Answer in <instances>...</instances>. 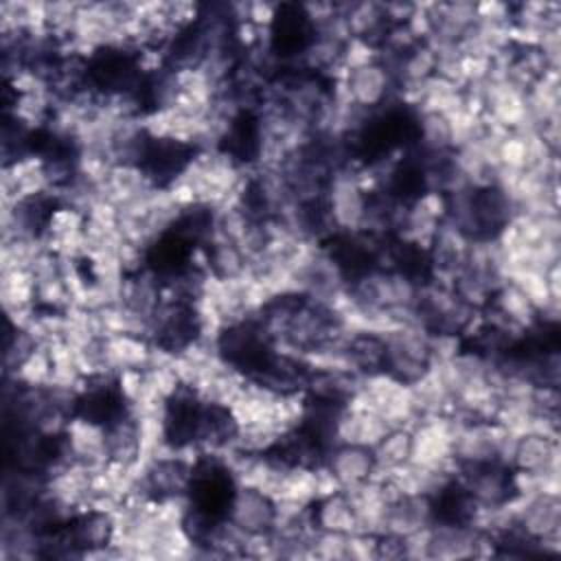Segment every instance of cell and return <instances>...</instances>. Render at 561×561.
<instances>
[{
    "instance_id": "cell-1",
    "label": "cell",
    "mask_w": 561,
    "mask_h": 561,
    "mask_svg": "<svg viewBox=\"0 0 561 561\" xmlns=\"http://www.w3.org/2000/svg\"><path fill=\"white\" fill-rule=\"evenodd\" d=\"M370 204V191L359 178L357 162L335 169L324 184L322 206L329 217L333 237L364 230Z\"/></svg>"
},
{
    "instance_id": "cell-2",
    "label": "cell",
    "mask_w": 561,
    "mask_h": 561,
    "mask_svg": "<svg viewBox=\"0 0 561 561\" xmlns=\"http://www.w3.org/2000/svg\"><path fill=\"white\" fill-rule=\"evenodd\" d=\"M386 359L383 370L392 377L414 383L432 366V333L419 322L397 324L383 333Z\"/></svg>"
},
{
    "instance_id": "cell-3",
    "label": "cell",
    "mask_w": 561,
    "mask_h": 561,
    "mask_svg": "<svg viewBox=\"0 0 561 561\" xmlns=\"http://www.w3.org/2000/svg\"><path fill=\"white\" fill-rule=\"evenodd\" d=\"M335 83L346 99L364 112H381L397 101V79L383 59H373L353 68H344Z\"/></svg>"
},
{
    "instance_id": "cell-4",
    "label": "cell",
    "mask_w": 561,
    "mask_h": 561,
    "mask_svg": "<svg viewBox=\"0 0 561 561\" xmlns=\"http://www.w3.org/2000/svg\"><path fill=\"white\" fill-rule=\"evenodd\" d=\"M491 552L489 535L473 524L436 517L427 528V559L460 561L484 559Z\"/></svg>"
},
{
    "instance_id": "cell-5",
    "label": "cell",
    "mask_w": 561,
    "mask_h": 561,
    "mask_svg": "<svg viewBox=\"0 0 561 561\" xmlns=\"http://www.w3.org/2000/svg\"><path fill=\"white\" fill-rule=\"evenodd\" d=\"M412 460L425 469L434 471H454V434L456 419L451 414L445 416H425L416 421L412 427Z\"/></svg>"
},
{
    "instance_id": "cell-6",
    "label": "cell",
    "mask_w": 561,
    "mask_h": 561,
    "mask_svg": "<svg viewBox=\"0 0 561 561\" xmlns=\"http://www.w3.org/2000/svg\"><path fill=\"white\" fill-rule=\"evenodd\" d=\"M508 508L513 515V526L526 537L539 541L541 546L561 539V493L541 491L526 497L513 495L508 500Z\"/></svg>"
},
{
    "instance_id": "cell-7",
    "label": "cell",
    "mask_w": 561,
    "mask_h": 561,
    "mask_svg": "<svg viewBox=\"0 0 561 561\" xmlns=\"http://www.w3.org/2000/svg\"><path fill=\"white\" fill-rule=\"evenodd\" d=\"M224 517L245 535H270L276 522V502L256 486L234 484Z\"/></svg>"
},
{
    "instance_id": "cell-8",
    "label": "cell",
    "mask_w": 561,
    "mask_h": 561,
    "mask_svg": "<svg viewBox=\"0 0 561 561\" xmlns=\"http://www.w3.org/2000/svg\"><path fill=\"white\" fill-rule=\"evenodd\" d=\"M561 447L559 436H550L543 432H524L517 434L511 456V469L530 476H550L559 473Z\"/></svg>"
},
{
    "instance_id": "cell-9",
    "label": "cell",
    "mask_w": 561,
    "mask_h": 561,
    "mask_svg": "<svg viewBox=\"0 0 561 561\" xmlns=\"http://www.w3.org/2000/svg\"><path fill=\"white\" fill-rule=\"evenodd\" d=\"M436 519V504L425 493H399L386 504L383 533L408 537L430 528Z\"/></svg>"
},
{
    "instance_id": "cell-10",
    "label": "cell",
    "mask_w": 561,
    "mask_h": 561,
    "mask_svg": "<svg viewBox=\"0 0 561 561\" xmlns=\"http://www.w3.org/2000/svg\"><path fill=\"white\" fill-rule=\"evenodd\" d=\"M322 465L340 484V489H348L373 480L377 476V465L373 449L355 443H335L324 451Z\"/></svg>"
},
{
    "instance_id": "cell-11",
    "label": "cell",
    "mask_w": 561,
    "mask_h": 561,
    "mask_svg": "<svg viewBox=\"0 0 561 561\" xmlns=\"http://www.w3.org/2000/svg\"><path fill=\"white\" fill-rule=\"evenodd\" d=\"M517 210L511 195L497 186H480L473 193V219H476V239L497 237L513 219Z\"/></svg>"
},
{
    "instance_id": "cell-12",
    "label": "cell",
    "mask_w": 561,
    "mask_h": 561,
    "mask_svg": "<svg viewBox=\"0 0 561 561\" xmlns=\"http://www.w3.org/2000/svg\"><path fill=\"white\" fill-rule=\"evenodd\" d=\"M340 9H342V18L351 39H364L377 46L379 50V44L383 42L388 28L392 26L388 22L383 2H375V0L340 2Z\"/></svg>"
},
{
    "instance_id": "cell-13",
    "label": "cell",
    "mask_w": 561,
    "mask_h": 561,
    "mask_svg": "<svg viewBox=\"0 0 561 561\" xmlns=\"http://www.w3.org/2000/svg\"><path fill=\"white\" fill-rule=\"evenodd\" d=\"M313 526L318 530H335V533H355L357 530V517L351 497L346 491L337 489L329 495L318 497L311 504Z\"/></svg>"
},
{
    "instance_id": "cell-14",
    "label": "cell",
    "mask_w": 561,
    "mask_h": 561,
    "mask_svg": "<svg viewBox=\"0 0 561 561\" xmlns=\"http://www.w3.org/2000/svg\"><path fill=\"white\" fill-rule=\"evenodd\" d=\"M204 259L208 274L219 280H237L250 272V259L245 252L226 239H213L208 245H204Z\"/></svg>"
},
{
    "instance_id": "cell-15",
    "label": "cell",
    "mask_w": 561,
    "mask_h": 561,
    "mask_svg": "<svg viewBox=\"0 0 561 561\" xmlns=\"http://www.w3.org/2000/svg\"><path fill=\"white\" fill-rule=\"evenodd\" d=\"M373 456L377 465V476L408 465L412 460V430L390 427L373 447Z\"/></svg>"
},
{
    "instance_id": "cell-16",
    "label": "cell",
    "mask_w": 561,
    "mask_h": 561,
    "mask_svg": "<svg viewBox=\"0 0 561 561\" xmlns=\"http://www.w3.org/2000/svg\"><path fill=\"white\" fill-rule=\"evenodd\" d=\"M346 353H348L353 368L359 375L383 370L386 344H383V335H379V333L355 331L346 342Z\"/></svg>"
},
{
    "instance_id": "cell-17",
    "label": "cell",
    "mask_w": 561,
    "mask_h": 561,
    "mask_svg": "<svg viewBox=\"0 0 561 561\" xmlns=\"http://www.w3.org/2000/svg\"><path fill=\"white\" fill-rule=\"evenodd\" d=\"M348 535L335 530H318L311 535V559L322 561H346L348 557Z\"/></svg>"
}]
</instances>
